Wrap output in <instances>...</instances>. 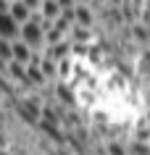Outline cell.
<instances>
[{
	"label": "cell",
	"mask_w": 150,
	"mask_h": 155,
	"mask_svg": "<svg viewBox=\"0 0 150 155\" xmlns=\"http://www.w3.org/2000/svg\"><path fill=\"white\" fill-rule=\"evenodd\" d=\"M18 32H21V26H18L8 13H3V16H0V40L3 42H16Z\"/></svg>",
	"instance_id": "2"
},
{
	"label": "cell",
	"mask_w": 150,
	"mask_h": 155,
	"mask_svg": "<svg viewBox=\"0 0 150 155\" xmlns=\"http://www.w3.org/2000/svg\"><path fill=\"white\" fill-rule=\"evenodd\" d=\"M0 63L3 66L11 63V42H3V40H0Z\"/></svg>",
	"instance_id": "6"
},
{
	"label": "cell",
	"mask_w": 150,
	"mask_h": 155,
	"mask_svg": "<svg viewBox=\"0 0 150 155\" xmlns=\"http://www.w3.org/2000/svg\"><path fill=\"white\" fill-rule=\"evenodd\" d=\"M71 37H74L76 42L90 40V29H82V26H71Z\"/></svg>",
	"instance_id": "7"
},
{
	"label": "cell",
	"mask_w": 150,
	"mask_h": 155,
	"mask_svg": "<svg viewBox=\"0 0 150 155\" xmlns=\"http://www.w3.org/2000/svg\"><path fill=\"white\" fill-rule=\"evenodd\" d=\"M18 116L26 118V124H37V118H40V105L34 100H21L18 103Z\"/></svg>",
	"instance_id": "4"
},
{
	"label": "cell",
	"mask_w": 150,
	"mask_h": 155,
	"mask_svg": "<svg viewBox=\"0 0 150 155\" xmlns=\"http://www.w3.org/2000/svg\"><path fill=\"white\" fill-rule=\"evenodd\" d=\"M8 16L16 21L18 26H24L29 18H32V11L24 5V0H16V3H11V8H8Z\"/></svg>",
	"instance_id": "3"
},
{
	"label": "cell",
	"mask_w": 150,
	"mask_h": 155,
	"mask_svg": "<svg viewBox=\"0 0 150 155\" xmlns=\"http://www.w3.org/2000/svg\"><path fill=\"white\" fill-rule=\"evenodd\" d=\"M111 155H124V150H121V145H118V142H113V145H111Z\"/></svg>",
	"instance_id": "8"
},
{
	"label": "cell",
	"mask_w": 150,
	"mask_h": 155,
	"mask_svg": "<svg viewBox=\"0 0 150 155\" xmlns=\"http://www.w3.org/2000/svg\"><path fill=\"white\" fill-rule=\"evenodd\" d=\"M18 42H24L34 58H40L42 53L48 50V45H45V32H42V26H40V16H37V13H32V18L21 26Z\"/></svg>",
	"instance_id": "1"
},
{
	"label": "cell",
	"mask_w": 150,
	"mask_h": 155,
	"mask_svg": "<svg viewBox=\"0 0 150 155\" xmlns=\"http://www.w3.org/2000/svg\"><path fill=\"white\" fill-rule=\"evenodd\" d=\"M95 24V16L87 5H74V26H82V29H90Z\"/></svg>",
	"instance_id": "5"
}]
</instances>
